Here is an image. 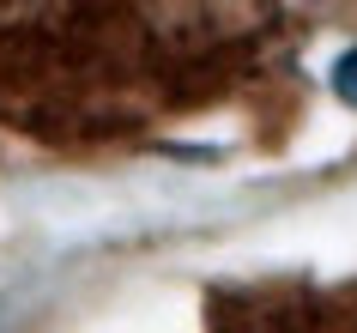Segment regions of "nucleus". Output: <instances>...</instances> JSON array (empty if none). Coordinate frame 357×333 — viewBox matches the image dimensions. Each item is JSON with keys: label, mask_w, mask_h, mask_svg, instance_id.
<instances>
[{"label": "nucleus", "mask_w": 357, "mask_h": 333, "mask_svg": "<svg viewBox=\"0 0 357 333\" xmlns=\"http://www.w3.org/2000/svg\"><path fill=\"white\" fill-rule=\"evenodd\" d=\"M327 79H333V97H339V103H351V110H357V43L333 61V73H327Z\"/></svg>", "instance_id": "1"}]
</instances>
